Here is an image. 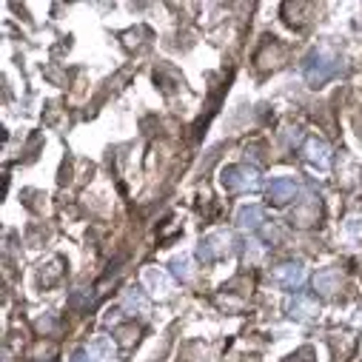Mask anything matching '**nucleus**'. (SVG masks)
Returning <instances> with one entry per match:
<instances>
[{
	"label": "nucleus",
	"mask_w": 362,
	"mask_h": 362,
	"mask_svg": "<svg viewBox=\"0 0 362 362\" xmlns=\"http://www.w3.org/2000/svg\"><path fill=\"white\" fill-rule=\"evenodd\" d=\"M277 283L285 285V288H303L306 280H308V271L303 262H288V265H280L277 268Z\"/></svg>",
	"instance_id": "6"
},
{
	"label": "nucleus",
	"mask_w": 362,
	"mask_h": 362,
	"mask_svg": "<svg viewBox=\"0 0 362 362\" xmlns=\"http://www.w3.org/2000/svg\"><path fill=\"white\" fill-rule=\"evenodd\" d=\"M314 285H317L320 294H334V291L340 288V271H337V268H325V271H320L317 280H314Z\"/></svg>",
	"instance_id": "13"
},
{
	"label": "nucleus",
	"mask_w": 362,
	"mask_h": 362,
	"mask_svg": "<svg viewBox=\"0 0 362 362\" xmlns=\"http://www.w3.org/2000/svg\"><path fill=\"white\" fill-rule=\"evenodd\" d=\"M231 231H211L200 239V246H197V260L203 262H211V260H220L226 254H231Z\"/></svg>",
	"instance_id": "3"
},
{
	"label": "nucleus",
	"mask_w": 362,
	"mask_h": 362,
	"mask_svg": "<svg viewBox=\"0 0 362 362\" xmlns=\"http://www.w3.org/2000/svg\"><path fill=\"white\" fill-rule=\"evenodd\" d=\"M297 180L294 177H274L268 183V194H271V200H277V203H288V200H294V194H297Z\"/></svg>",
	"instance_id": "7"
},
{
	"label": "nucleus",
	"mask_w": 362,
	"mask_h": 362,
	"mask_svg": "<svg viewBox=\"0 0 362 362\" xmlns=\"http://www.w3.org/2000/svg\"><path fill=\"white\" fill-rule=\"evenodd\" d=\"M262 220H265V211H262L260 205H243V208L237 211V226H239V228H246V231L260 228Z\"/></svg>",
	"instance_id": "10"
},
{
	"label": "nucleus",
	"mask_w": 362,
	"mask_h": 362,
	"mask_svg": "<svg viewBox=\"0 0 362 362\" xmlns=\"http://www.w3.org/2000/svg\"><path fill=\"white\" fill-rule=\"evenodd\" d=\"M143 283L155 297H171V291H174V277L168 274V271L155 268V265L143 268Z\"/></svg>",
	"instance_id": "4"
},
{
	"label": "nucleus",
	"mask_w": 362,
	"mask_h": 362,
	"mask_svg": "<svg viewBox=\"0 0 362 362\" xmlns=\"http://www.w3.org/2000/svg\"><path fill=\"white\" fill-rule=\"evenodd\" d=\"M337 69H340L337 57L331 54L328 49H317V52H311L308 60L303 63V74H306V80H308L311 86H322V83H328L331 77L337 74Z\"/></svg>",
	"instance_id": "1"
},
{
	"label": "nucleus",
	"mask_w": 362,
	"mask_h": 362,
	"mask_svg": "<svg viewBox=\"0 0 362 362\" xmlns=\"http://www.w3.org/2000/svg\"><path fill=\"white\" fill-rule=\"evenodd\" d=\"M285 311L291 317H297V320H308V317L317 314V303H314L311 297H306V294H294L288 303H285Z\"/></svg>",
	"instance_id": "8"
},
{
	"label": "nucleus",
	"mask_w": 362,
	"mask_h": 362,
	"mask_svg": "<svg viewBox=\"0 0 362 362\" xmlns=\"http://www.w3.org/2000/svg\"><path fill=\"white\" fill-rule=\"evenodd\" d=\"M220 180H223V186L231 189V191H257L262 186L260 171L251 168V166H228Z\"/></svg>",
	"instance_id": "2"
},
{
	"label": "nucleus",
	"mask_w": 362,
	"mask_h": 362,
	"mask_svg": "<svg viewBox=\"0 0 362 362\" xmlns=\"http://www.w3.org/2000/svg\"><path fill=\"white\" fill-rule=\"evenodd\" d=\"M123 308L129 311V314H148L152 311V303H148V299L143 297V291H126L123 294Z\"/></svg>",
	"instance_id": "11"
},
{
	"label": "nucleus",
	"mask_w": 362,
	"mask_h": 362,
	"mask_svg": "<svg viewBox=\"0 0 362 362\" xmlns=\"http://www.w3.org/2000/svg\"><path fill=\"white\" fill-rule=\"evenodd\" d=\"M171 277L183 280V283L194 277V260H191V254H177L171 260Z\"/></svg>",
	"instance_id": "12"
},
{
	"label": "nucleus",
	"mask_w": 362,
	"mask_h": 362,
	"mask_svg": "<svg viewBox=\"0 0 362 362\" xmlns=\"http://www.w3.org/2000/svg\"><path fill=\"white\" fill-rule=\"evenodd\" d=\"M86 354L92 356V362H114L117 359V348H114V343L109 337L92 340V343H88V348H86Z\"/></svg>",
	"instance_id": "9"
},
{
	"label": "nucleus",
	"mask_w": 362,
	"mask_h": 362,
	"mask_svg": "<svg viewBox=\"0 0 362 362\" xmlns=\"http://www.w3.org/2000/svg\"><path fill=\"white\" fill-rule=\"evenodd\" d=\"M262 257V246L257 243V239H249V249H246V260H251V262H257Z\"/></svg>",
	"instance_id": "14"
},
{
	"label": "nucleus",
	"mask_w": 362,
	"mask_h": 362,
	"mask_svg": "<svg viewBox=\"0 0 362 362\" xmlns=\"http://www.w3.org/2000/svg\"><path fill=\"white\" fill-rule=\"evenodd\" d=\"M72 362H92V356H88V354H86V348H83V351H77V354H74V359H72Z\"/></svg>",
	"instance_id": "16"
},
{
	"label": "nucleus",
	"mask_w": 362,
	"mask_h": 362,
	"mask_svg": "<svg viewBox=\"0 0 362 362\" xmlns=\"http://www.w3.org/2000/svg\"><path fill=\"white\" fill-rule=\"evenodd\" d=\"M345 231H348L351 237H362V217H351L348 226H345Z\"/></svg>",
	"instance_id": "15"
},
{
	"label": "nucleus",
	"mask_w": 362,
	"mask_h": 362,
	"mask_svg": "<svg viewBox=\"0 0 362 362\" xmlns=\"http://www.w3.org/2000/svg\"><path fill=\"white\" fill-rule=\"evenodd\" d=\"M303 157H306V163H308L311 168H317V171H328V166H331V148H328L322 140L308 137L306 145H303Z\"/></svg>",
	"instance_id": "5"
}]
</instances>
